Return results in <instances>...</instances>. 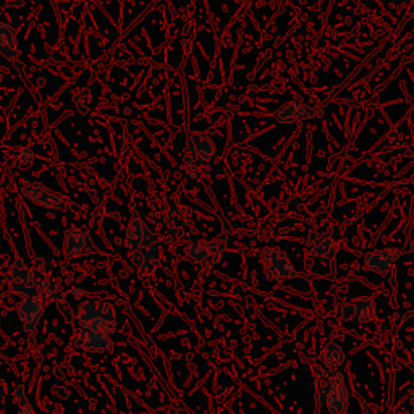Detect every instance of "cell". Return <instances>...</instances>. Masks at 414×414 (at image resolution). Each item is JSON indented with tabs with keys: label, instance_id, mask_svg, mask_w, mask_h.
<instances>
[{
	"label": "cell",
	"instance_id": "cell-1",
	"mask_svg": "<svg viewBox=\"0 0 414 414\" xmlns=\"http://www.w3.org/2000/svg\"><path fill=\"white\" fill-rule=\"evenodd\" d=\"M8 288L13 294L20 298L31 296H47L52 293V283L47 275L41 274L39 270L28 268L25 262H13L7 274Z\"/></svg>",
	"mask_w": 414,
	"mask_h": 414
},
{
	"label": "cell",
	"instance_id": "cell-2",
	"mask_svg": "<svg viewBox=\"0 0 414 414\" xmlns=\"http://www.w3.org/2000/svg\"><path fill=\"white\" fill-rule=\"evenodd\" d=\"M217 146L213 138L204 131H190L185 142V154H183V168L191 177L201 178L202 175L210 172V160L215 155Z\"/></svg>",
	"mask_w": 414,
	"mask_h": 414
},
{
	"label": "cell",
	"instance_id": "cell-3",
	"mask_svg": "<svg viewBox=\"0 0 414 414\" xmlns=\"http://www.w3.org/2000/svg\"><path fill=\"white\" fill-rule=\"evenodd\" d=\"M78 322H80V329L107 334L110 337L117 330V314L113 306L105 301H83L78 307Z\"/></svg>",
	"mask_w": 414,
	"mask_h": 414
},
{
	"label": "cell",
	"instance_id": "cell-4",
	"mask_svg": "<svg viewBox=\"0 0 414 414\" xmlns=\"http://www.w3.org/2000/svg\"><path fill=\"white\" fill-rule=\"evenodd\" d=\"M316 402L325 406L330 414H347L349 406V393L342 372H330L320 382L316 392Z\"/></svg>",
	"mask_w": 414,
	"mask_h": 414
},
{
	"label": "cell",
	"instance_id": "cell-5",
	"mask_svg": "<svg viewBox=\"0 0 414 414\" xmlns=\"http://www.w3.org/2000/svg\"><path fill=\"white\" fill-rule=\"evenodd\" d=\"M232 228L224 220V230L214 240H195L185 248V256L196 264L214 265L222 259L225 250H227Z\"/></svg>",
	"mask_w": 414,
	"mask_h": 414
},
{
	"label": "cell",
	"instance_id": "cell-6",
	"mask_svg": "<svg viewBox=\"0 0 414 414\" xmlns=\"http://www.w3.org/2000/svg\"><path fill=\"white\" fill-rule=\"evenodd\" d=\"M261 264L264 269L265 275L270 280H292L306 277L305 274L300 272L290 261V257L285 254V251L279 246L268 245L261 250Z\"/></svg>",
	"mask_w": 414,
	"mask_h": 414
},
{
	"label": "cell",
	"instance_id": "cell-7",
	"mask_svg": "<svg viewBox=\"0 0 414 414\" xmlns=\"http://www.w3.org/2000/svg\"><path fill=\"white\" fill-rule=\"evenodd\" d=\"M18 186H20V191L23 195H25L28 199L36 206L47 207V209H55V210H63L67 209L68 204H70L65 196H62L61 193L57 191H52L50 188L43 185V183L21 180L18 183Z\"/></svg>",
	"mask_w": 414,
	"mask_h": 414
},
{
	"label": "cell",
	"instance_id": "cell-8",
	"mask_svg": "<svg viewBox=\"0 0 414 414\" xmlns=\"http://www.w3.org/2000/svg\"><path fill=\"white\" fill-rule=\"evenodd\" d=\"M45 305L43 298L39 296H31V298H23V300L17 305V312L20 317V324L23 330H25L28 340L33 345L36 342V335H38V327L39 320L44 314Z\"/></svg>",
	"mask_w": 414,
	"mask_h": 414
},
{
	"label": "cell",
	"instance_id": "cell-9",
	"mask_svg": "<svg viewBox=\"0 0 414 414\" xmlns=\"http://www.w3.org/2000/svg\"><path fill=\"white\" fill-rule=\"evenodd\" d=\"M98 246L94 245L91 233L83 227H72L65 232L63 237L62 252L68 259H76V257L98 254Z\"/></svg>",
	"mask_w": 414,
	"mask_h": 414
},
{
	"label": "cell",
	"instance_id": "cell-10",
	"mask_svg": "<svg viewBox=\"0 0 414 414\" xmlns=\"http://www.w3.org/2000/svg\"><path fill=\"white\" fill-rule=\"evenodd\" d=\"M157 243H159V235L147 227V224L140 217V215H133L125 233L127 250L140 251V250H146V248L149 246L157 245Z\"/></svg>",
	"mask_w": 414,
	"mask_h": 414
},
{
	"label": "cell",
	"instance_id": "cell-11",
	"mask_svg": "<svg viewBox=\"0 0 414 414\" xmlns=\"http://www.w3.org/2000/svg\"><path fill=\"white\" fill-rule=\"evenodd\" d=\"M322 109H324V105H309L301 102V100H290L275 112L274 117L280 123H300L320 117L324 113Z\"/></svg>",
	"mask_w": 414,
	"mask_h": 414
},
{
	"label": "cell",
	"instance_id": "cell-12",
	"mask_svg": "<svg viewBox=\"0 0 414 414\" xmlns=\"http://www.w3.org/2000/svg\"><path fill=\"white\" fill-rule=\"evenodd\" d=\"M402 254L403 250H398V248H387V250L367 252L364 256V269L385 277V275H390L393 272Z\"/></svg>",
	"mask_w": 414,
	"mask_h": 414
},
{
	"label": "cell",
	"instance_id": "cell-13",
	"mask_svg": "<svg viewBox=\"0 0 414 414\" xmlns=\"http://www.w3.org/2000/svg\"><path fill=\"white\" fill-rule=\"evenodd\" d=\"M0 55H2L6 61L12 63L13 67L20 72L23 80H26L25 76V65H23L20 57V45H18V36L17 30L8 23L0 20Z\"/></svg>",
	"mask_w": 414,
	"mask_h": 414
},
{
	"label": "cell",
	"instance_id": "cell-14",
	"mask_svg": "<svg viewBox=\"0 0 414 414\" xmlns=\"http://www.w3.org/2000/svg\"><path fill=\"white\" fill-rule=\"evenodd\" d=\"M306 246L312 256L319 257V259H327V261L334 259L340 250V245L337 243V240H334L329 228L325 230V232L312 230L306 240Z\"/></svg>",
	"mask_w": 414,
	"mask_h": 414
},
{
	"label": "cell",
	"instance_id": "cell-15",
	"mask_svg": "<svg viewBox=\"0 0 414 414\" xmlns=\"http://www.w3.org/2000/svg\"><path fill=\"white\" fill-rule=\"evenodd\" d=\"M375 317V301L371 296H360L356 300L345 305L342 309L343 320H353L356 324H369Z\"/></svg>",
	"mask_w": 414,
	"mask_h": 414
},
{
	"label": "cell",
	"instance_id": "cell-16",
	"mask_svg": "<svg viewBox=\"0 0 414 414\" xmlns=\"http://www.w3.org/2000/svg\"><path fill=\"white\" fill-rule=\"evenodd\" d=\"M75 345L85 349L86 353H105L112 349V337L107 334L91 332V330L80 329L75 334Z\"/></svg>",
	"mask_w": 414,
	"mask_h": 414
},
{
	"label": "cell",
	"instance_id": "cell-17",
	"mask_svg": "<svg viewBox=\"0 0 414 414\" xmlns=\"http://www.w3.org/2000/svg\"><path fill=\"white\" fill-rule=\"evenodd\" d=\"M162 254L164 251L159 245L135 251V254H133V264L136 265L138 274H140L141 277H151V275L157 270L160 261H162Z\"/></svg>",
	"mask_w": 414,
	"mask_h": 414
},
{
	"label": "cell",
	"instance_id": "cell-18",
	"mask_svg": "<svg viewBox=\"0 0 414 414\" xmlns=\"http://www.w3.org/2000/svg\"><path fill=\"white\" fill-rule=\"evenodd\" d=\"M317 358H319L320 364L324 366L325 369L329 372H335L343 366L345 360H347V353H345V348L342 345L335 342V340H327V342L320 347Z\"/></svg>",
	"mask_w": 414,
	"mask_h": 414
},
{
	"label": "cell",
	"instance_id": "cell-19",
	"mask_svg": "<svg viewBox=\"0 0 414 414\" xmlns=\"http://www.w3.org/2000/svg\"><path fill=\"white\" fill-rule=\"evenodd\" d=\"M164 224L170 230H185L193 225V210L188 206L175 204L164 214Z\"/></svg>",
	"mask_w": 414,
	"mask_h": 414
},
{
	"label": "cell",
	"instance_id": "cell-20",
	"mask_svg": "<svg viewBox=\"0 0 414 414\" xmlns=\"http://www.w3.org/2000/svg\"><path fill=\"white\" fill-rule=\"evenodd\" d=\"M73 105L80 113H87L91 110V104H93V91L89 87H78L73 91Z\"/></svg>",
	"mask_w": 414,
	"mask_h": 414
},
{
	"label": "cell",
	"instance_id": "cell-21",
	"mask_svg": "<svg viewBox=\"0 0 414 414\" xmlns=\"http://www.w3.org/2000/svg\"><path fill=\"white\" fill-rule=\"evenodd\" d=\"M34 162V153L28 147H23L18 153V164H20L21 168H30Z\"/></svg>",
	"mask_w": 414,
	"mask_h": 414
},
{
	"label": "cell",
	"instance_id": "cell-22",
	"mask_svg": "<svg viewBox=\"0 0 414 414\" xmlns=\"http://www.w3.org/2000/svg\"><path fill=\"white\" fill-rule=\"evenodd\" d=\"M55 268H57V264H55L54 259H50V257H43V259L38 261V268H36V270H39L41 274L44 275H49L55 272Z\"/></svg>",
	"mask_w": 414,
	"mask_h": 414
},
{
	"label": "cell",
	"instance_id": "cell-23",
	"mask_svg": "<svg viewBox=\"0 0 414 414\" xmlns=\"http://www.w3.org/2000/svg\"><path fill=\"white\" fill-rule=\"evenodd\" d=\"M18 414H38V411L33 408V404L26 402L23 404H18Z\"/></svg>",
	"mask_w": 414,
	"mask_h": 414
},
{
	"label": "cell",
	"instance_id": "cell-24",
	"mask_svg": "<svg viewBox=\"0 0 414 414\" xmlns=\"http://www.w3.org/2000/svg\"><path fill=\"white\" fill-rule=\"evenodd\" d=\"M8 395H10V387H8V384L6 380L0 379V402H6L8 398Z\"/></svg>",
	"mask_w": 414,
	"mask_h": 414
},
{
	"label": "cell",
	"instance_id": "cell-25",
	"mask_svg": "<svg viewBox=\"0 0 414 414\" xmlns=\"http://www.w3.org/2000/svg\"><path fill=\"white\" fill-rule=\"evenodd\" d=\"M172 414H191V413L188 411V409L185 406H183V404L175 403L173 404V409H172Z\"/></svg>",
	"mask_w": 414,
	"mask_h": 414
},
{
	"label": "cell",
	"instance_id": "cell-26",
	"mask_svg": "<svg viewBox=\"0 0 414 414\" xmlns=\"http://www.w3.org/2000/svg\"><path fill=\"white\" fill-rule=\"evenodd\" d=\"M411 183H413V185H414V173L411 175Z\"/></svg>",
	"mask_w": 414,
	"mask_h": 414
}]
</instances>
